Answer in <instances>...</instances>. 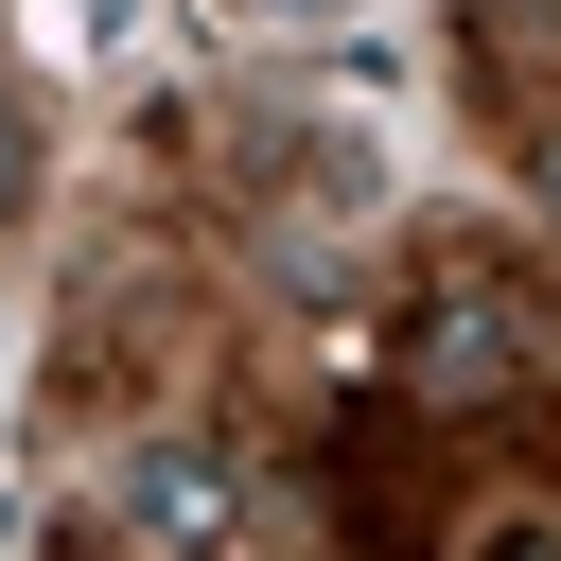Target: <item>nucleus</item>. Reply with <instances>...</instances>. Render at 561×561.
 <instances>
[{
  "label": "nucleus",
  "instance_id": "nucleus-1",
  "mask_svg": "<svg viewBox=\"0 0 561 561\" xmlns=\"http://www.w3.org/2000/svg\"><path fill=\"white\" fill-rule=\"evenodd\" d=\"M473 561H561V526H543V508H508V526H491Z\"/></svg>",
  "mask_w": 561,
  "mask_h": 561
},
{
  "label": "nucleus",
  "instance_id": "nucleus-2",
  "mask_svg": "<svg viewBox=\"0 0 561 561\" xmlns=\"http://www.w3.org/2000/svg\"><path fill=\"white\" fill-rule=\"evenodd\" d=\"M18 193H35V140H18V105H0V210H18Z\"/></svg>",
  "mask_w": 561,
  "mask_h": 561
}]
</instances>
